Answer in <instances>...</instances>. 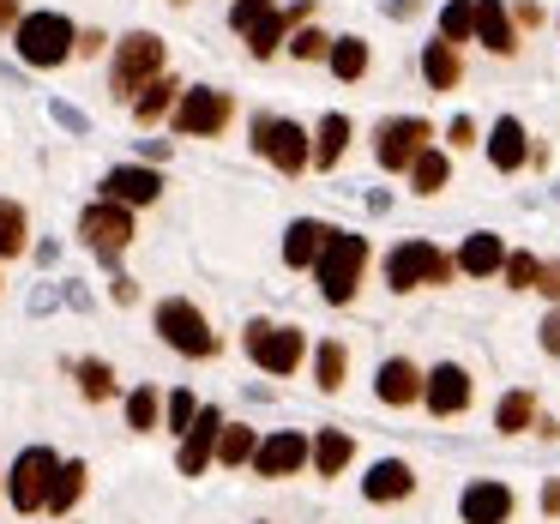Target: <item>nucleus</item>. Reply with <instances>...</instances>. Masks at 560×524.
<instances>
[{
	"label": "nucleus",
	"mask_w": 560,
	"mask_h": 524,
	"mask_svg": "<svg viewBox=\"0 0 560 524\" xmlns=\"http://www.w3.org/2000/svg\"><path fill=\"white\" fill-rule=\"evenodd\" d=\"M362 266H368V242L350 230H331L326 254H319L314 278H319V295H326L331 307L355 302V290H362Z\"/></svg>",
	"instance_id": "nucleus-1"
},
{
	"label": "nucleus",
	"mask_w": 560,
	"mask_h": 524,
	"mask_svg": "<svg viewBox=\"0 0 560 524\" xmlns=\"http://www.w3.org/2000/svg\"><path fill=\"white\" fill-rule=\"evenodd\" d=\"M13 43H19V61L25 67H61L67 55H79V31L61 13H31L13 31Z\"/></svg>",
	"instance_id": "nucleus-2"
},
{
	"label": "nucleus",
	"mask_w": 560,
	"mask_h": 524,
	"mask_svg": "<svg viewBox=\"0 0 560 524\" xmlns=\"http://www.w3.org/2000/svg\"><path fill=\"white\" fill-rule=\"evenodd\" d=\"M452 271H458V259H446L434 242H398L386 254V283L398 295H410V290H422V283H446Z\"/></svg>",
	"instance_id": "nucleus-3"
},
{
	"label": "nucleus",
	"mask_w": 560,
	"mask_h": 524,
	"mask_svg": "<svg viewBox=\"0 0 560 524\" xmlns=\"http://www.w3.org/2000/svg\"><path fill=\"white\" fill-rule=\"evenodd\" d=\"M163 55L170 49H163L158 31H133V37H121V49H115V97L133 103L151 79H163Z\"/></svg>",
	"instance_id": "nucleus-4"
},
{
	"label": "nucleus",
	"mask_w": 560,
	"mask_h": 524,
	"mask_svg": "<svg viewBox=\"0 0 560 524\" xmlns=\"http://www.w3.org/2000/svg\"><path fill=\"white\" fill-rule=\"evenodd\" d=\"M254 151L271 163L278 175H302L307 163H314V145H307V133L295 121H283V115H259L254 121Z\"/></svg>",
	"instance_id": "nucleus-5"
},
{
	"label": "nucleus",
	"mask_w": 560,
	"mask_h": 524,
	"mask_svg": "<svg viewBox=\"0 0 560 524\" xmlns=\"http://www.w3.org/2000/svg\"><path fill=\"white\" fill-rule=\"evenodd\" d=\"M55 470H61V458H55L49 446H25V452H19L13 470H7V494H13V512H43V506H49Z\"/></svg>",
	"instance_id": "nucleus-6"
},
{
	"label": "nucleus",
	"mask_w": 560,
	"mask_h": 524,
	"mask_svg": "<svg viewBox=\"0 0 560 524\" xmlns=\"http://www.w3.org/2000/svg\"><path fill=\"white\" fill-rule=\"evenodd\" d=\"M434 145V127L422 115H392V121L374 127V158L380 170H416V158Z\"/></svg>",
	"instance_id": "nucleus-7"
},
{
	"label": "nucleus",
	"mask_w": 560,
	"mask_h": 524,
	"mask_svg": "<svg viewBox=\"0 0 560 524\" xmlns=\"http://www.w3.org/2000/svg\"><path fill=\"white\" fill-rule=\"evenodd\" d=\"M230 121H235V103L218 85H194L175 103V133H187V139H218Z\"/></svg>",
	"instance_id": "nucleus-8"
},
{
	"label": "nucleus",
	"mask_w": 560,
	"mask_h": 524,
	"mask_svg": "<svg viewBox=\"0 0 560 524\" xmlns=\"http://www.w3.org/2000/svg\"><path fill=\"white\" fill-rule=\"evenodd\" d=\"M158 331H163V343L182 350V356H218V331H211L206 314H199L194 302H182V295L158 302Z\"/></svg>",
	"instance_id": "nucleus-9"
},
{
	"label": "nucleus",
	"mask_w": 560,
	"mask_h": 524,
	"mask_svg": "<svg viewBox=\"0 0 560 524\" xmlns=\"http://www.w3.org/2000/svg\"><path fill=\"white\" fill-rule=\"evenodd\" d=\"M302 331L295 326H271V319H254L247 326V356H254V368H266V374H295L302 368Z\"/></svg>",
	"instance_id": "nucleus-10"
},
{
	"label": "nucleus",
	"mask_w": 560,
	"mask_h": 524,
	"mask_svg": "<svg viewBox=\"0 0 560 524\" xmlns=\"http://www.w3.org/2000/svg\"><path fill=\"white\" fill-rule=\"evenodd\" d=\"M79 235H85V247L97 259H115L127 242H133V211L115 206V199H103V206H85V218H79Z\"/></svg>",
	"instance_id": "nucleus-11"
},
{
	"label": "nucleus",
	"mask_w": 560,
	"mask_h": 524,
	"mask_svg": "<svg viewBox=\"0 0 560 524\" xmlns=\"http://www.w3.org/2000/svg\"><path fill=\"white\" fill-rule=\"evenodd\" d=\"M307 458H314V440H307V434H295V428H283V434L259 440V458H254V470L266 476V482H278V476H295Z\"/></svg>",
	"instance_id": "nucleus-12"
},
{
	"label": "nucleus",
	"mask_w": 560,
	"mask_h": 524,
	"mask_svg": "<svg viewBox=\"0 0 560 524\" xmlns=\"http://www.w3.org/2000/svg\"><path fill=\"white\" fill-rule=\"evenodd\" d=\"M223 428H230V422H223V410H211V404H206V410H199V422L182 434V452H175V464H182V476H199L211 458H218V440H223Z\"/></svg>",
	"instance_id": "nucleus-13"
},
{
	"label": "nucleus",
	"mask_w": 560,
	"mask_h": 524,
	"mask_svg": "<svg viewBox=\"0 0 560 524\" xmlns=\"http://www.w3.org/2000/svg\"><path fill=\"white\" fill-rule=\"evenodd\" d=\"M374 392H380V404H392V410H404V404H422V392H428V374L410 362V356H392V362H380V374H374Z\"/></svg>",
	"instance_id": "nucleus-14"
},
{
	"label": "nucleus",
	"mask_w": 560,
	"mask_h": 524,
	"mask_svg": "<svg viewBox=\"0 0 560 524\" xmlns=\"http://www.w3.org/2000/svg\"><path fill=\"white\" fill-rule=\"evenodd\" d=\"M422 404H428L434 416H464V410H470V374H464L458 362H440L434 374H428Z\"/></svg>",
	"instance_id": "nucleus-15"
},
{
	"label": "nucleus",
	"mask_w": 560,
	"mask_h": 524,
	"mask_svg": "<svg viewBox=\"0 0 560 524\" xmlns=\"http://www.w3.org/2000/svg\"><path fill=\"white\" fill-rule=\"evenodd\" d=\"M458 512H464V524H506L512 519V488L494 482V476H482V482L464 488Z\"/></svg>",
	"instance_id": "nucleus-16"
},
{
	"label": "nucleus",
	"mask_w": 560,
	"mask_h": 524,
	"mask_svg": "<svg viewBox=\"0 0 560 524\" xmlns=\"http://www.w3.org/2000/svg\"><path fill=\"white\" fill-rule=\"evenodd\" d=\"M488 163H494L500 175H512V170L530 163V133H524L518 115H500L494 121V133H488Z\"/></svg>",
	"instance_id": "nucleus-17"
},
{
	"label": "nucleus",
	"mask_w": 560,
	"mask_h": 524,
	"mask_svg": "<svg viewBox=\"0 0 560 524\" xmlns=\"http://www.w3.org/2000/svg\"><path fill=\"white\" fill-rule=\"evenodd\" d=\"M103 194H109L115 206H151V199L163 194V175L158 170H139V163H121V170L103 175Z\"/></svg>",
	"instance_id": "nucleus-18"
},
{
	"label": "nucleus",
	"mask_w": 560,
	"mask_h": 524,
	"mask_svg": "<svg viewBox=\"0 0 560 524\" xmlns=\"http://www.w3.org/2000/svg\"><path fill=\"white\" fill-rule=\"evenodd\" d=\"M476 43H482L488 55H518V31H512V13L500 7V0H476Z\"/></svg>",
	"instance_id": "nucleus-19"
},
{
	"label": "nucleus",
	"mask_w": 560,
	"mask_h": 524,
	"mask_svg": "<svg viewBox=\"0 0 560 524\" xmlns=\"http://www.w3.org/2000/svg\"><path fill=\"white\" fill-rule=\"evenodd\" d=\"M326 242H331V223H319V218H295L290 230H283V259H290L295 271H302V266H319Z\"/></svg>",
	"instance_id": "nucleus-20"
},
{
	"label": "nucleus",
	"mask_w": 560,
	"mask_h": 524,
	"mask_svg": "<svg viewBox=\"0 0 560 524\" xmlns=\"http://www.w3.org/2000/svg\"><path fill=\"white\" fill-rule=\"evenodd\" d=\"M410 488H416V470L404 458H380L374 470L362 476V494L374 500V506H392V500H404Z\"/></svg>",
	"instance_id": "nucleus-21"
},
{
	"label": "nucleus",
	"mask_w": 560,
	"mask_h": 524,
	"mask_svg": "<svg viewBox=\"0 0 560 524\" xmlns=\"http://www.w3.org/2000/svg\"><path fill=\"white\" fill-rule=\"evenodd\" d=\"M458 271H470V278H494V271H506V242H500V235H488V230L464 235Z\"/></svg>",
	"instance_id": "nucleus-22"
},
{
	"label": "nucleus",
	"mask_w": 560,
	"mask_h": 524,
	"mask_svg": "<svg viewBox=\"0 0 560 524\" xmlns=\"http://www.w3.org/2000/svg\"><path fill=\"white\" fill-rule=\"evenodd\" d=\"M422 79H428V91H452L464 79V61H458V43H446V37H434L422 49Z\"/></svg>",
	"instance_id": "nucleus-23"
},
{
	"label": "nucleus",
	"mask_w": 560,
	"mask_h": 524,
	"mask_svg": "<svg viewBox=\"0 0 560 524\" xmlns=\"http://www.w3.org/2000/svg\"><path fill=\"white\" fill-rule=\"evenodd\" d=\"M343 151H350V115L331 109L326 121H319V133H314V170H338Z\"/></svg>",
	"instance_id": "nucleus-24"
},
{
	"label": "nucleus",
	"mask_w": 560,
	"mask_h": 524,
	"mask_svg": "<svg viewBox=\"0 0 560 524\" xmlns=\"http://www.w3.org/2000/svg\"><path fill=\"white\" fill-rule=\"evenodd\" d=\"M350 458H355V440L343 434V428H319L314 434V470L319 476H338Z\"/></svg>",
	"instance_id": "nucleus-25"
},
{
	"label": "nucleus",
	"mask_w": 560,
	"mask_h": 524,
	"mask_svg": "<svg viewBox=\"0 0 560 524\" xmlns=\"http://www.w3.org/2000/svg\"><path fill=\"white\" fill-rule=\"evenodd\" d=\"M175 103H182V85H175V79H151V85L133 97V121H139V127H151L163 109H175Z\"/></svg>",
	"instance_id": "nucleus-26"
},
{
	"label": "nucleus",
	"mask_w": 560,
	"mask_h": 524,
	"mask_svg": "<svg viewBox=\"0 0 560 524\" xmlns=\"http://www.w3.org/2000/svg\"><path fill=\"white\" fill-rule=\"evenodd\" d=\"M343 374H350V350H343L338 338H326V343L314 350V380H319V392H338Z\"/></svg>",
	"instance_id": "nucleus-27"
},
{
	"label": "nucleus",
	"mask_w": 560,
	"mask_h": 524,
	"mask_svg": "<svg viewBox=\"0 0 560 524\" xmlns=\"http://www.w3.org/2000/svg\"><path fill=\"white\" fill-rule=\"evenodd\" d=\"M326 67L343 79V85H355V79L368 73V43L362 37H338V43H331V61Z\"/></svg>",
	"instance_id": "nucleus-28"
},
{
	"label": "nucleus",
	"mask_w": 560,
	"mask_h": 524,
	"mask_svg": "<svg viewBox=\"0 0 560 524\" xmlns=\"http://www.w3.org/2000/svg\"><path fill=\"white\" fill-rule=\"evenodd\" d=\"M410 182H416V194H428V199H434V194H440V187H446V182H452V163H446V151H434V145H428V151H422V158H416V170H410Z\"/></svg>",
	"instance_id": "nucleus-29"
},
{
	"label": "nucleus",
	"mask_w": 560,
	"mask_h": 524,
	"mask_svg": "<svg viewBox=\"0 0 560 524\" xmlns=\"http://www.w3.org/2000/svg\"><path fill=\"white\" fill-rule=\"evenodd\" d=\"M530 422H536V398H530V392H506L500 410H494V428H500V434H524Z\"/></svg>",
	"instance_id": "nucleus-30"
},
{
	"label": "nucleus",
	"mask_w": 560,
	"mask_h": 524,
	"mask_svg": "<svg viewBox=\"0 0 560 524\" xmlns=\"http://www.w3.org/2000/svg\"><path fill=\"white\" fill-rule=\"evenodd\" d=\"M79 494H85V464H61L55 470V488H49V512H73L79 506Z\"/></svg>",
	"instance_id": "nucleus-31"
},
{
	"label": "nucleus",
	"mask_w": 560,
	"mask_h": 524,
	"mask_svg": "<svg viewBox=\"0 0 560 524\" xmlns=\"http://www.w3.org/2000/svg\"><path fill=\"white\" fill-rule=\"evenodd\" d=\"M218 458L230 464V470H242V464H254V458H259V434H254V428H223V440H218Z\"/></svg>",
	"instance_id": "nucleus-32"
},
{
	"label": "nucleus",
	"mask_w": 560,
	"mask_h": 524,
	"mask_svg": "<svg viewBox=\"0 0 560 524\" xmlns=\"http://www.w3.org/2000/svg\"><path fill=\"white\" fill-rule=\"evenodd\" d=\"M440 37H446V43H470L476 37V0H446V13H440Z\"/></svg>",
	"instance_id": "nucleus-33"
},
{
	"label": "nucleus",
	"mask_w": 560,
	"mask_h": 524,
	"mask_svg": "<svg viewBox=\"0 0 560 524\" xmlns=\"http://www.w3.org/2000/svg\"><path fill=\"white\" fill-rule=\"evenodd\" d=\"M290 25H295L290 13H271L266 25H259L254 37H247V49H254V61H271V55L283 49V37H290Z\"/></svg>",
	"instance_id": "nucleus-34"
},
{
	"label": "nucleus",
	"mask_w": 560,
	"mask_h": 524,
	"mask_svg": "<svg viewBox=\"0 0 560 524\" xmlns=\"http://www.w3.org/2000/svg\"><path fill=\"white\" fill-rule=\"evenodd\" d=\"M25 254V206H13V199H0V259Z\"/></svg>",
	"instance_id": "nucleus-35"
},
{
	"label": "nucleus",
	"mask_w": 560,
	"mask_h": 524,
	"mask_svg": "<svg viewBox=\"0 0 560 524\" xmlns=\"http://www.w3.org/2000/svg\"><path fill=\"white\" fill-rule=\"evenodd\" d=\"M271 13H278V0H235V7H230V31H242V37H254V31L266 25Z\"/></svg>",
	"instance_id": "nucleus-36"
},
{
	"label": "nucleus",
	"mask_w": 560,
	"mask_h": 524,
	"mask_svg": "<svg viewBox=\"0 0 560 524\" xmlns=\"http://www.w3.org/2000/svg\"><path fill=\"white\" fill-rule=\"evenodd\" d=\"M331 43H338V37H326V31L302 25V31L290 37V55H295V61H331Z\"/></svg>",
	"instance_id": "nucleus-37"
},
{
	"label": "nucleus",
	"mask_w": 560,
	"mask_h": 524,
	"mask_svg": "<svg viewBox=\"0 0 560 524\" xmlns=\"http://www.w3.org/2000/svg\"><path fill=\"white\" fill-rule=\"evenodd\" d=\"M79 392L85 398H115V374H109V362H79Z\"/></svg>",
	"instance_id": "nucleus-38"
},
{
	"label": "nucleus",
	"mask_w": 560,
	"mask_h": 524,
	"mask_svg": "<svg viewBox=\"0 0 560 524\" xmlns=\"http://www.w3.org/2000/svg\"><path fill=\"white\" fill-rule=\"evenodd\" d=\"M536 278H542L536 254H506V290H536Z\"/></svg>",
	"instance_id": "nucleus-39"
},
{
	"label": "nucleus",
	"mask_w": 560,
	"mask_h": 524,
	"mask_svg": "<svg viewBox=\"0 0 560 524\" xmlns=\"http://www.w3.org/2000/svg\"><path fill=\"white\" fill-rule=\"evenodd\" d=\"M127 422H133L139 434H145V428H158V392H151V386H139L133 398H127Z\"/></svg>",
	"instance_id": "nucleus-40"
},
{
	"label": "nucleus",
	"mask_w": 560,
	"mask_h": 524,
	"mask_svg": "<svg viewBox=\"0 0 560 524\" xmlns=\"http://www.w3.org/2000/svg\"><path fill=\"white\" fill-rule=\"evenodd\" d=\"M199 410H206V404H194V392H170V428L175 434H187V428L199 422Z\"/></svg>",
	"instance_id": "nucleus-41"
},
{
	"label": "nucleus",
	"mask_w": 560,
	"mask_h": 524,
	"mask_svg": "<svg viewBox=\"0 0 560 524\" xmlns=\"http://www.w3.org/2000/svg\"><path fill=\"white\" fill-rule=\"evenodd\" d=\"M536 338H542V350H548V356H560V307H555V314H542Z\"/></svg>",
	"instance_id": "nucleus-42"
},
{
	"label": "nucleus",
	"mask_w": 560,
	"mask_h": 524,
	"mask_svg": "<svg viewBox=\"0 0 560 524\" xmlns=\"http://www.w3.org/2000/svg\"><path fill=\"white\" fill-rule=\"evenodd\" d=\"M536 290H542L548 302H560V259H542V278H536Z\"/></svg>",
	"instance_id": "nucleus-43"
},
{
	"label": "nucleus",
	"mask_w": 560,
	"mask_h": 524,
	"mask_svg": "<svg viewBox=\"0 0 560 524\" xmlns=\"http://www.w3.org/2000/svg\"><path fill=\"white\" fill-rule=\"evenodd\" d=\"M446 139H452L458 151H464V145H476V121H470V115H458V121L446 127Z\"/></svg>",
	"instance_id": "nucleus-44"
},
{
	"label": "nucleus",
	"mask_w": 560,
	"mask_h": 524,
	"mask_svg": "<svg viewBox=\"0 0 560 524\" xmlns=\"http://www.w3.org/2000/svg\"><path fill=\"white\" fill-rule=\"evenodd\" d=\"M512 25H542V7H536V0H518V7H512Z\"/></svg>",
	"instance_id": "nucleus-45"
},
{
	"label": "nucleus",
	"mask_w": 560,
	"mask_h": 524,
	"mask_svg": "<svg viewBox=\"0 0 560 524\" xmlns=\"http://www.w3.org/2000/svg\"><path fill=\"white\" fill-rule=\"evenodd\" d=\"M103 43H109L103 31H79V55H85V61H97V55H103Z\"/></svg>",
	"instance_id": "nucleus-46"
},
{
	"label": "nucleus",
	"mask_w": 560,
	"mask_h": 524,
	"mask_svg": "<svg viewBox=\"0 0 560 524\" xmlns=\"http://www.w3.org/2000/svg\"><path fill=\"white\" fill-rule=\"evenodd\" d=\"M25 25V13H19V0H0V31H19Z\"/></svg>",
	"instance_id": "nucleus-47"
},
{
	"label": "nucleus",
	"mask_w": 560,
	"mask_h": 524,
	"mask_svg": "<svg viewBox=\"0 0 560 524\" xmlns=\"http://www.w3.org/2000/svg\"><path fill=\"white\" fill-rule=\"evenodd\" d=\"M542 512H548V519H560V476L542 488Z\"/></svg>",
	"instance_id": "nucleus-48"
},
{
	"label": "nucleus",
	"mask_w": 560,
	"mask_h": 524,
	"mask_svg": "<svg viewBox=\"0 0 560 524\" xmlns=\"http://www.w3.org/2000/svg\"><path fill=\"white\" fill-rule=\"evenodd\" d=\"M386 13H392V19H410V13H416V0H386Z\"/></svg>",
	"instance_id": "nucleus-49"
}]
</instances>
